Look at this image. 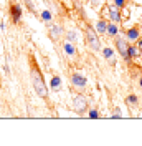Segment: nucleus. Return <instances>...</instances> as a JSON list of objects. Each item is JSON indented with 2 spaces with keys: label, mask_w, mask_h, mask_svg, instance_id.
<instances>
[{
  "label": "nucleus",
  "mask_w": 142,
  "mask_h": 146,
  "mask_svg": "<svg viewBox=\"0 0 142 146\" xmlns=\"http://www.w3.org/2000/svg\"><path fill=\"white\" fill-rule=\"evenodd\" d=\"M32 83H33L35 91L41 96V98H46V96H48V88H46V85H45L43 75H41V72H40L36 66L32 68Z\"/></svg>",
  "instance_id": "obj_1"
},
{
  "label": "nucleus",
  "mask_w": 142,
  "mask_h": 146,
  "mask_svg": "<svg viewBox=\"0 0 142 146\" xmlns=\"http://www.w3.org/2000/svg\"><path fill=\"white\" fill-rule=\"evenodd\" d=\"M86 42H88L89 48L94 50V52H98L99 48H101V40H99L98 33L93 28H86Z\"/></svg>",
  "instance_id": "obj_2"
},
{
  "label": "nucleus",
  "mask_w": 142,
  "mask_h": 146,
  "mask_svg": "<svg viewBox=\"0 0 142 146\" xmlns=\"http://www.w3.org/2000/svg\"><path fill=\"white\" fill-rule=\"evenodd\" d=\"M73 108L76 113H84L86 110H88V100L83 96V95H76L74 96V100H73Z\"/></svg>",
  "instance_id": "obj_3"
},
{
  "label": "nucleus",
  "mask_w": 142,
  "mask_h": 146,
  "mask_svg": "<svg viewBox=\"0 0 142 146\" xmlns=\"http://www.w3.org/2000/svg\"><path fill=\"white\" fill-rule=\"evenodd\" d=\"M114 43H116L117 52L121 53V56H124L126 60H129V58H127V48H129V43L126 42L122 36H117V35H116V42H114Z\"/></svg>",
  "instance_id": "obj_4"
},
{
  "label": "nucleus",
  "mask_w": 142,
  "mask_h": 146,
  "mask_svg": "<svg viewBox=\"0 0 142 146\" xmlns=\"http://www.w3.org/2000/svg\"><path fill=\"white\" fill-rule=\"evenodd\" d=\"M71 83L76 86V88H84L86 86V78L80 75V73H73L71 75Z\"/></svg>",
  "instance_id": "obj_5"
},
{
  "label": "nucleus",
  "mask_w": 142,
  "mask_h": 146,
  "mask_svg": "<svg viewBox=\"0 0 142 146\" xmlns=\"http://www.w3.org/2000/svg\"><path fill=\"white\" fill-rule=\"evenodd\" d=\"M10 15H12V20H13V23H18L20 22V18H22V7L20 5H12L10 7Z\"/></svg>",
  "instance_id": "obj_6"
},
{
  "label": "nucleus",
  "mask_w": 142,
  "mask_h": 146,
  "mask_svg": "<svg viewBox=\"0 0 142 146\" xmlns=\"http://www.w3.org/2000/svg\"><path fill=\"white\" fill-rule=\"evenodd\" d=\"M127 40H131V42H135V40H139V36H141V32H139V28H129L127 30Z\"/></svg>",
  "instance_id": "obj_7"
},
{
  "label": "nucleus",
  "mask_w": 142,
  "mask_h": 146,
  "mask_svg": "<svg viewBox=\"0 0 142 146\" xmlns=\"http://www.w3.org/2000/svg\"><path fill=\"white\" fill-rule=\"evenodd\" d=\"M50 35L51 38H60L63 35V28L60 25H53V27H50Z\"/></svg>",
  "instance_id": "obj_8"
},
{
  "label": "nucleus",
  "mask_w": 142,
  "mask_h": 146,
  "mask_svg": "<svg viewBox=\"0 0 142 146\" xmlns=\"http://www.w3.org/2000/svg\"><path fill=\"white\" fill-rule=\"evenodd\" d=\"M103 56H104L106 60H109L111 63H114V52H112V48H109V46L103 48Z\"/></svg>",
  "instance_id": "obj_9"
},
{
  "label": "nucleus",
  "mask_w": 142,
  "mask_h": 146,
  "mask_svg": "<svg viewBox=\"0 0 142 146\" xmlns=\"http://www.w3.org/2000/svg\"><path fill=\"white\" fill-rule=\"evenodd\" d=\"M106 33H107V35H111V36H116L117 33H119V28H117V25H116V23H107Z\"/></svg>",
  "instance_id": "obj_10"
},
{
  "label": "nucleus",
  "mask_w": 142,
  "mask_h": 146,
  "mask_svg": "<svg viewBox=\"0 0 142 146\" xmlns=\"http://www.w3.org/2000/svg\"><path fill=\"white\" fill-rule=\"evenodd\" d=\"M109 18H111L114 23L121 22V13L117 12V9H109Z\"/></svg>",
  "instance_id": "obj_11"
},
{
  "label": "nucleus",
  "mask_w": 142,
  "mask_h": 146,
  "mask_svg": "<svg viewBox=\"0 0 142 146\" xmlns=\"http://www.w3.org/2000/svg\"><path fill=\"white\" fill-rule=\"evenodd\" d=\"M106 28H107L106 20H99L98 23H96V32H98V33H106Z\"/></svg>",
  "instance_id": "obj_12"
},
{
  "label": "nucleus",
  "mask_w": 142,
  "mask_h": 146,
  "mask_svg": "<svg viewBox=\"0 0 142 146\" xmlns=\"http://www.w3.org/2000/svg\"><path fill=\"white\" fill-rule=\"evenodd\" d=\"M63 48H64V52H66L68 55H71V56H73V55H76V48L71 45L70 42H64V43H63Z\"/></svg>",
  "instance_id": "obj_13"
},
{
  "label": "nucleus",
  "mask_w": 142,
  "mask_h": 146,
  "mask_svg": "<svg viewBox=\"0 0 142 146\" xmlns=\"http://www.w3.org/2000/svg\"><path fill=\"white\" fill-rule=\"evenodd\" d=\"M50 85H51V88H53V90H58V88L61 86V78H60L58 75H55L53 78H51V83H50Z\"/></svg>",
  "instance_id": "obj_14"
},
{
  "label": "nucleus",
  "mask_w": 142,
  "mask_h": 146,
  "mask_svg": "<svg viewBox=\"0 0 142 146\" xmlns=\"http://www.w3.org/2000/svg\"><path fill=\"white\" fill-rule=\"evenodd\" d=\"M137 55H139V50H137L135 46L129 45V48H127V58H134V56H137Z\"/></svg>",
  "instance_id": "obj_15"
},
{
  "label": "nucleus",
  "mask_w": 142,
  "mask_h": 146,
  "mask_svg": "<svg viewBox=\"0 0 142 146\" xmlns=\"http://www.w3.org/2000/svg\"><path fill=\"white\" fill-rule=\"evenodd\" d=\"M126 103L131 105V106H135V105H137V96H135V95H129V96L126 98Z\"/></svg>",
  "instance_id": "obj_16"
},
{
  "label": "nucleus",
  "mask_w": 142,
  "mask_h": 146,
  "mask_svg": "<svg viewBox=\"0 0 142 146\" xmlns=\"http://www.w3.org/2000/svg\"><path fill=\"white\" fill-rule=\"evenodd\" d=\"M41 18H43L45 22H50V20H51V13H50L48 10H45V12H41Z\"/></svg>",
  "instance_id": "obj_17"
},
{
  "label": "nucleus",
  "mask_w": 142,
  "mask_h": 146,
  "mask_svg": "<svg viewBox=\"0 0 142 146\" xmlns=\"http://www.w3.org/2000/svg\"><path fill=\"white\" fill-rule=\"evenodd\" d=\"M89 118H93V119L99 118V111L98 110H91V111H89Z\"/></svg>",
  "instance_id": "obj_18"
},
{
  "label": "nucleus",
  "mask_w": 142,
  "mask_h": 146,
  "mask_svg": "<svg viewBox=\"0 0 142 146\" xmlns=\"http://www.w3.org/2000/svg\"><path fill=\"white\" fill-rule=\"evenodd\" d=\"M114 3H116V7H117V9H119V7H124L126 0H114Z\"/></svg>",
  "instance_id": "obj_19"
},
{
  "label": "nucleus",
  "mask_w": 142,
  "mask_h": 146,
  "mask_svg": "<svg viewBox=\"0 0 142 146\" xmlns=\"http://www.w3.org/2000/svg\"><path fill=\"white\" fill-rule=\"evenodd\" d=\"M122 116V113L119 111V110H114V115H112V118H121Z\"/></svg>",
  "instance_id": "obj_20"
},
{
  "label": "nucleus",
  "mask_w": 142,
  "mask_h": 146,
  "mask_svg": "<svg viewBox=\"0 0 142 146\" xmlns=\"http://www.w3.org/2000/svg\"><path fill=\"white\" fill-rule=\"evenodd\" d=\"M74 36H76V35H74L73 32H70V33H68V38H70V40H74Z\"/></svg>",
  "instance_id": "obj_21"
},
{
  "label": "nucleus",
  "mask_w": 142,
  "mask_h": 146,
  "mask_svg": "<svg viewBox=\"0 0 142 146\" xmlns=\"http://www.w3.org/2000/svg\"><path fill=\"white\" fill-rule=\"evenodd\" d=\"M139 86H141V88H142V78H141V80H139Z\"/></svg>",
  "instance_id": "obj_22"
},
{
  "label": "nucleus",
  "mask_w": 142,
  "mask_h": 146,
  "mask_svg": "<svg viewBox=\"0 0 142 146\" xmlns=\"http://www.w3.org/2000/svg\"><path fill=\"white\" fill-rule=\"evenodd\" d=\"M139 46H141V48H142V40H139Z\"/></svg>",
  "instance_id": "obj_23"
}]
</instances>
